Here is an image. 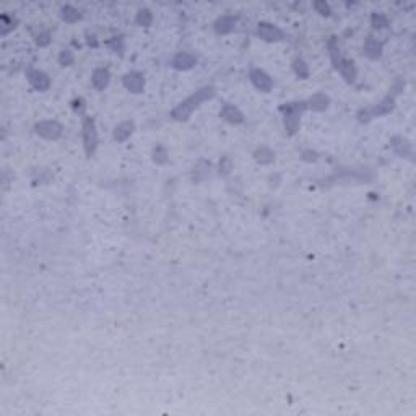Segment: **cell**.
Here are the masks:
<instances>
[{
	"instance_id": "1",
	"label": "cell",
	"mask_w": 416,
	"mask_h": 416,
	"mask_svg": "<svg viewBox=\"0 0 416 416\" xmlns=\"http://www.w3.org/2000/svg\"><path fill=\"white\" fill-rule=\"evenodd\" d=\"M215 96V88L213 86H203V88H200L197 89L195 93H193L192 96H189L187 99H184L182 102H179L177 106L172 109V119H176V121H187L190 117V114L195 111L200 104L208 101V99H212Z\"/></svg>"
},
{
	"instance_id": "2",
	"label": "cell",
	"mask_w": 416,
	"mask_h": 416,
	"mask_svg": "<svg viewBox=\"0 0 416 416\" xmlns=\"http://www.w3.org/2000/svg\"><path fill=\"white\" fill-rule=\"evenodd\" d=\"M329 49H330V55H332V62H334L335 68L343 75V78L348 81V83H353L356 80V68H355V64H353L351 60L348 59H343L342 55H340V51L338 47L335 46V38L330 39L329 43Z\"/></svg>"
},
{
	"instance_id": "3",
	"label": "cell",
	"mask_w": 416,
	"mask_h": 416,
	"mask_svg": "<svg viewBox=\"0 0 416 416\" xmlns=\"http://www.w3.org/2000/svg\"><path fill=\"white\" fill-rule=\"evenodd\" d=\"M306 108V102H288L280 108L281 113H285V129L288 135H294L299 129V114Z\"/></svg>"
},
{
	"instance_id": "4",
	"label": "cell",
	"mask_w": 416,
	"mask_h": 416,
	"mask_svg": "<svg viewBox=\"0 0 416 416\" xmlns=\"http://www.w3.org/2000/svg\"><path fill=\"white\" fill-rule=\"evenodd\" d=\"M83 143H85L86 155L91 156L98 147V132H96V124L91 117L83 119Z\"/></svg>"
},
{
	"instance_id": "5",
	"label": "cell",
	"mask_w": 416,
	"mask_h": 416,
	"mask_svg": "<svg viewBox=\"0 0 416 416\" xmlns=\"http://www.w3.org/2000/svg\"><path fill=\"white\" fill-rule=\"evenodd\" d=\"M393 106H395V98H393V94H389V96H385V98L380 101L379 104H376L374 108L361 111V113L358 114V117H359V121H361V122H367V121L371 119V117L389 114L390 111L393 109Z\"/></svg>"
},
{
	"instance_id": "6",
	"label": "cell",
	"mask_w": 416,
	"mask_h": 416,
	"mask_svg": "<svg viewBox=\"0 0 416 416\" xmlns=\"http://www.w3.org/2000/svg\"><path fill=\"white\" fill-rule=\"evenodd\" d=\"M34 130H36L38 135H41L43 138H47V140H57V138L62 135V126L55 121L38 122L36 126H34Z\"/></svg>"
},
{
	"instance_id": "7",
	"label": "cell",
	"mask_w": 416,
	"mask_h": 416,
	"mask_svg": "<svg viewBox=\"0 0 416 416\" xmlns=\"http://www.w3.org/2000/svg\"><path fill=\"white\" fill-rule=\"evenodd\" d=\"M259 36L267 41V43H276V41H281L283 39V31L280 30L278 26H275L272 23H267V22H262L259 23Z\"/></svg>"
},
{
	"instance_id": "8",
	"label": "cell",
	"mask_w": 416,
	"mask_h": 416,
	"mask_svg": "<svg viewBox=\"0 0 416 416\" xmlns=\"http://www.w3.org/2000/svg\"><path fill=\"white\" fill-rule=\"evenodd\" d=\"M251 80L254 83V86L257 89H260V91H263V93H268L270 89L273 88L272 78H270L263 70H260V68H252L251 70Z\"/></svg>"
},
{
	"instance_id": "9",
	"label": "cell",
	"mask_w": 416,
	"mask_h": 416,
	"mask_svg": "<svg viewBox=\"0 0 416 416\" xmlns=\"http://www.w3.org/2000/svg\"><path fill=\"white\" fill-rule=\"evenodd\" d=\"M124 86L132 93H142L145 86V78L140 72H129L124 77Z\"/></svg>"
},
{
	"instance_id": "10",
	"label": "cell",
	"mask_w": 416,
	"mask_h": 416,
	"mask_svg": "<svg viewBox=\"0 0 416 416\" xmlns=\"http://www.w3.org/2000/svg\"><path fill=\"white\" fill-rule=\"evenodd\" d=\"M28 80H30V83L38 89V91H46V89L51 86L49 77L41 70H28Z\"/></svg>"
},
{
	"instance_id": "11",
	"label": "cell",
	"mask_w": 416,
	"mask_h": 416,
	"mask_svg": "<svg viewBox=\"0 0 416 416\" xmlns=\"http://www.w3.org/2000/svg\"><path fill=\"white\" fill-rule=\"evenodd\" d=\"M197 64V59L195 55H192L189 52H179L174 59H172V65L177 70H189L193 65Z\"/></svg>"
},
{
	"instance_id": "12",
	"label": "cell",
	"mask_w": 416,
	"mask_h": 416,
	"mask_svg": "<svg viewBox=\"0 0 416 416\" xmlns=\"http://www.w3.org/2000/svg\"><path fill=\"white\" fill-rule=\"evenodd\" d=\"M307 104V108L312 109V111H317V113H322V111H325L329 108V104H330V98L325 93H316V94H312L309 101L306 102Z\"/></svg>"
},
{
	"instance_id": "13",
	"label": "cell",
	"mask_w": 416,
	"mask_h": 416,
	"mask_svg": "<svg viewBox=\"0 0 416 416\" xmlns=\"http://www.w3.org/2000/svg\"><path fill=\"white\" fill-rule=\"evenodd\" d=\"M134 129H135V124L132 121H126V122H121L119 126L114 129V140L116 142H126L127 138L134 134Z\"/></svg>"
},
{
	"instance_id": "14",
	"label": "cell",
	"mask_w": 416,
	"mask_h": 416,
	"mask_svg": "<svg viewBox=\"0 0 416 416\" xmlns=\"http://www.w3.org/2000/svg\"><path fill=\"white\" fill-rule=\"evenodd\" d=\"M109 80H111V73H109L108 68H104V67L96 68L94 73H93V78H91L93 86H94L96 89H99V91L109 85Z\"/></svg>"
},
{
	"instance_id": "15",
	"label": "cell",
	"mask_w": 416,
	"mask_h": 416,
	"mask_svg": "<svg viewBox=\"0 0 416 416\" xmlns=\"http://www.w3.org/2000/svg\"><path fill=\"white\" fill-rule=\"evenodd\" d=\"M221 117H223V119L228 121L230 124H241V122H244V116H242V113H241L238 108L231 106V104H226V106L221 109Z\"/></svg>"
},
{
	"instance_id": "16",
	"label": "cell",
	"mask_w": 416,
	"mask_h": 416,
	"mask_svg": "<svg viewBox=\"0 0 416 416\" xmlns=\"http://www.w3.org/2000/svg\"><path fill=\"white\" fill-rule=\"evenodd\" d=\"M234 28H236V18L230 17V15L221 17L215 22V31L218 34H228V33H231Z\"/></svg>"
},
{
	"instance_id": "17",
	"label": "cell",
	"mask_w": 416,
	"mask_h": 416,
	"mask_svg": "<svg viewBox=\"0 0 416 416\" xmlns=\"http://www.w3.org/2000/svg\"><path fill=\"white\" fill-rule=\"evenodd\" d=\"M364 54L369 59H379L380 54H382V44H380L377 39L369 36L364 43Z\"/></svg>"
},
{
	"instance_id": "18",
	"label": "cell",
	"mask_w": 416,
	"mask_h": 416,
	"mask_svg": "<svg viewBox=\"0 0 416 416\" xmlns=\"http://www.w3.org/2000/svg\"><path fill=\"white\" fill-rule=\"evenodd\" d=\"M392 147L401 156H410L411 155V145H410V142L405 140V138H401V137L392 138Z\"/></svg>"
},
{
	"instance_id": "19",
	"label": "cell",
	"mask_w": 416,
	"mask_h": 416,
	"mask_svg": "<svg viewBox=\"0 0 416 416\" xmlns=\"http://www.w3.org/2000/svg\"><path fill=\"white\" fill-rule=\"evenodd\" d=\"M254 158H255V161L260 163V164H270V163H273L275 153L270 148H267V147H260L254 153Z\"/></svg>"
},
{
	"instance_id": "20",
	"label": "cell",
	"mask_w": 416,
	"mask_h": 416,
	"mask_svg": "<svg viewBox=\"0 0 416 416\" xmlns=\"http://www.w3.org/2000/svg\"><path fill=\"white\" fill-rule=\"evenodd\" d=\"M62 18H64L67 23H75V22H78V20L81 18V13L77 9H75V7L65 5L64 9H62Z\"/></svg>"
},
{
	"instance_id": "21",
	"label": "cell",
	"mask_w": 416,
	"mask_h": 416,
	"mask_svg": "<svg viewBox=\"0 0 416 416\" xmlns=\"http://www.w3.org/2000/svg\"><path fill=\"white\" fill-rule=\"evenodd\" d=\"M293 68H294V72H296V75H297L299 78L306 80V78L309 77V67L306 65V62H304L302 59H296Z\"/></svg>"
},
{
	"instance_id": "22",
	"label": "cell",
	"mask_w": 416,
	"mask_h": 416,
	"mask_svg": "<svg viewBox=\"0 0 416 416\" xmlns=\"http://www.w3.org/2000/svg\"><path fill=\"white\" fill-rule=\"evenodd\" d=\"M135 22L140 26H150L151 23H153V15H151L150 10H140L137 13Z\"/></svg>"
},
{
	"instance_id": "23",
	"label": "cell",
	"mask_w": 416,
	"mask_h": 416,
	"mask_svg": "<svg viewBox=\"0 0 416 416\" xmlns=\"http://www.w3.org/2000/svg\"><path fill=\"white\" fill-rule=\"evenodd\" d=\"M208 172H210V163L206 161H200L195 168V172H193V177L197 179V181H202L208 176Z\"/></svg>"
},
{
	"instance_id": "24",
	"label": "cell",
	"mask_w": 416,
	"mask_h": 416,
	"mask_svg": "<svg viewBox=\"0 0 416 416\" xmlns=\"http://www.w3.org/2000/svg\"><path fill=\"white\" fill-rule=\"evenodd\" d=\"M153 161L156 164H164L168 161V150L161 147V145H158V147L153 150Z\"/></svg>"
},
{
	"instance_id": "25",
	"label": "cell",
	"mask_w": 416,
	"mask_h": 416,
	"mask_svg": "<svg viewBox=\"0 0 416 416\" xmlns=\"http://www.w3.org/2000/svg\"><path fill=\"white\" fill-rule=\"evenodd\" d=\"M0 22H2V34H7L9 31H12L18 23L15 17H9V15H2Z\"/></svg>"
},
{
	"instance_id": "26",
	"label": "cell",
	"mask_w": 416,
	"mask_h": 416,
	"mask_svg": "<svg viewBox=\"0 0 416 416\" xmlns=\"http://www.w3.org/2000/svg\"><path fill=\"white\" fill-rule=\"evenodd\" d=\"M371 23L374 28H385V26H389V18H387L385 15H382V13H374V15L371 17Z\"/></svg>"
},
{
	"instance_id": "27",
	"label": "cell",
	"mask_w": 416,
	"mask_h": 416,
	"mask_svg": "<svg viewBox=\"0 0 416 416\" xmlns=\"http://www.w3.org/2000/svg\"><path fill=\"white\" fill-rule=\"evenodd\" d=\"M73 52L72 51H60L59 54V62H60V65H64V67H68V65H72L73 64Z\"/></svg>"
},
{
	"instance_id": "28",
	"label": "cell",
	"mask_w": 416,
	"mask_h": 416,
	"mask_svg": "<svg viewBox=\"0 0 416 416\" xmlns=\"http://www.w3.org/2000/svg\"><path fill=\"white\" fill-rule=\"evenodd\" d=\"M233 169V161H231V158L230 156H223L221 158V161H220V174H230Z\"/></svg>"
},
{
	"instance_id": "29",
	"label": "cell",
	"mask_w": 416,
	"mask_h": 416,
	"mask_svg": "<svg viewBox=\"0 0 416 416\" xmlns=\"http://www.w3.org/2000/svg\"><path fill=\"white\" fill-rule=\"evenodd\" d=\"M36 43L39 46H47L51 43V34L49 31H43V33H39L38 36H36Z\"/></svg>"
},
{
	"instance_id": "30",
	"label": "cell",
	"mask_w": 416,
	"mask_h": 416,
	"mask_svg": "<svg viewBox=\"0 0 416 416\" xmlns=\"http://www.w3.org/2000/svg\"><path fill=\"white\" fill-rule=\"evenodd\" d=\"M314 9L321 13V15H330V7L325 2H314Z\"/></svg>"
},
{
	"instance_id": "31",
	"label": "cell",
	"mask_w": 416,
	"mask_h": 416,
	"mask_svg": "<svg viewBox=\"0 0 416 416\" xmlns=\"http://www.w3.org/2000/svg\"><path fill=\"white\" fill-rule=\"evenodd\" d=\"M302 159H304V161H316V159H317V153H316V151H304V153H302Z\"/></svg>"
},
{
	"instance_id": "32",
	"label": "cell",
	"mask_w": 416,
	"mask_h": 416,
	"mask_svg": "<svg viewBox=\"0 0 416 416\" xmlns=\"http://www.w3.org/2000/svg\"><path fill=\"white\" fill-rule=\"evenodd\" d=\"M73 108H75V111H81L83 109V99H75Z\"/></svg>"
},
{
	"instance_id": "33",
	"label": "cell",
	"mask_w": 416,
	"mask_h": 416,
	"mask_svg": "<svg viewBox=\"0 0 416 416\" xmlns=\"http://www.w3.org/2000/svg\"><path fill=\"white\" fill-rule=\"evenodd\" d=\"M88 44L93 46V47H96V46H98V41H96L94 36H89V34H88Z\"/></svg>"
}]
</instances>
